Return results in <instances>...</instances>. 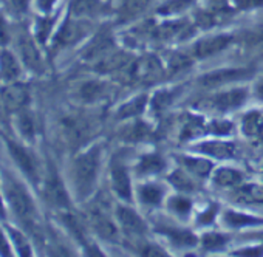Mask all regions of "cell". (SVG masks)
<instances>
[{
  "instance_id": "6da1fadb",
  "label": "cell",
  "mask_w": 263,
  "mask_h": 257,
  "mask_svg": "<svg viewBox=\"0 0 263 257\" xmlns=\"http://www.w3.org/2000/svg\"><path fill=\"white\" fill-rule=\"evenodd\" d=\"M101 152L98 148H93L82 155H79L74 161V185L78 194L81 197H87L91 194L99 171Z\"/></svg>"
},
{
  "instance_id": "7a4b0ae2",
  "label": "cell",
  "mask_w": 263,
  "mask_h": 257,
  "mask_svg": "<svg viewBox=\"0 0 263 257\" xmlns=\"http://www.w3.org/2000/svg\"><path fill=\"white\" fill-rule=\"evenodd\" d=\"M119 73H124L127 76V79L132 82L152 84L163 76V65L155 56L147 54V56H141L137 61H132Z\"/></svg>"
},
{
  "instance_id": "3957f363",
  "label": "cell",
  "mask_w": 263,
  "mask_h": 257,
  "mask_svg": "<svg viewBox=\"0 0 263 257\" xmlns=\"http://www.w3.org/2000/svg\"><path fill=\"white\" fill-rule=\"evenodd\" d=\"M251 73L248 68H226V70H215L212 73L203 75V78L198 81L204 88H217L226 84H231L234 81L243 79Z\"/></svg>"
},
{
  "instance_id": "277c9868",
  "label": "cell",
  "mask_w": 263,
  "mask_h": 257,
  "mask_svg": "<svg viewBox=\"0 0 263 257\" xmlns=\"http://www.w3.org/2000/svg\"><path fill=\"white\" fill-rule=\"evenodd\" d=\"M231 42H232V38L228 34H215V36L203 38L198 42H195V45L192 48V54L195 58L204 59V58H209V56H214V54L223 51L224 48L229 47Z\"/></svg>"
},
{
  "instance_id": "5b68a950",
  "label": "cell",
  "mask_w": 263,
  "mask_h": 257,
  "mask_svg": "<svg viewBox=\"0 0 263 257\" xmlns=\"http://www.w3.org/2000/svg\"><path fill=\"white\" fill-rule=\"evenodd\" d=\"M5 191H7V197H8V201L13 208V211L21 215V217H28L31 215L33 212V205H31V200L28 197V194L22 189L21 185H17L16 181L10 180L7 181V186H5Z\"/></svg>"
},
{
  "instance_id": "8992f818",
  "label": "cell",
  "mask_w": 263,
  "mask_h": 257,
  "mask_svg": "<svg viewBox=\"0 0 263 257\" xmlns=\"http://www.w3.org/2000/svg\"><path fill=\"white\" fill-rule=\"evenodd\" d=\"M246 98H248V91L245 88H231L217 93L212 98V105L220 112H231L241 107Z\"/></svg>"
},
{
  "instance_id": "52a82bcc",
  "label": "cell",
  "mask_w": 263,
  "mask_h": 257,
  "mask_svg": "<svg viewBox=\"0 0 263 257\" xmlns=\"http://www.w3.org/2000/svg\"><path fill=\"white\" fill-rule=\"evenodd\" d=\"M116 217L119 225L124 228V231H127L128 234L134 235H141L146 232L147 226L144 223V220L138 215V212H135L132 208L127 206H118L116 209Z\"/></svg>"
},
{
  "instance_id": "ba28073f",
  "label": "cell",
  "mask_w": 263,
  "mask_h": 257,
  "mask_svg": "<svg viewBox=\"0 0 263 257\" xmlns=\"http://www.w3.org/2000/svg\"><path fill=\"white\" fill-rule=\"evenodd\" d=\"M87 33H88L87 24L79 22V21H67L56 36V44L61 47L73 45L79 42Z\"/></svg>"
},
{
  "instance_id": "9c48e42d",
  "label": "cell",
  "mask_w": 263,
  "mask_h": 257,
  "mask_svg": "<svg viewBox=\"0 0 263 257\" xmlns=\"http://www.w3.org/2000/svg\"><path fill=\"white\" fill-rule=\"evenodd\" d=\"M113 51H115V44H113L111 38H108L107 34H101L87 47V50L84 53V59L87 62L96 65Z\"/></svg>"
},
{
  "instance_id": "30bf717a",
  "label": "cell",
  "mask_w": 263,
  "mask_h": 257,
  "mask_svg": "<svg viewBox=\"0 0 263 257\" xmlns=\"http://www.w3.org/2000/svg\"><path fill=\"white\" fill-rule=\"evenodd\" d=\"M110 178H111V188H113V191L122 200L130 201L132 200V183H130V177H128L127 169L119 161H115L111 164Z\"/></svg>"
},
{
  "instance_id": "8fae6325",
  "label": "cell",
  "mask_w": 263,
  "mask_h": 257,
  "mask_svg": "<svg viewBox=\"0 0 263 257\" xmlns=\"http://www.w3.org/2000/svg\"><path fill=\"white\" fill-rule=\"evenodd\" d=\"M198 151L204 155H209V157L218 158V160H229L235 155V146L229 141H221V140L200 143Z\"/></svg>"
},
{
  "instance_id": "7c38bea8",
  "label": "cell",
  "mask_w": 263,
  "mask_h": 257,
  "mask_svg": "<svg viewBox=\"0 0 263 257\" xmlns=\"http://www.w3.org/2000/svg\"><path fill=\"white\" fill-rule=\"evenodd\" d=\"M91 223L101 237H104L107 240H116L118 238V228L115 226L111 218L102 209H95L91 212Z\"/></svg>"
},
{
  "instance_id": "4fadbf2b",
  "label": "cell",
  "mask_w": 263,
  "mask_h": 257,
  "mask_svg": "<svg viewBox=\"0 0 263 257\" xmlns=\"http://www.w3.org/2000/svg\"><path fill=\"white\" fill-rule=\"evenodd\" d=\"M2 99L5 107L10 110H21L28 104V90L22 85H11L2 91Z\"/></svg>"
},
{
  "instance_id": "5bb4252c",
  "label": "cell",
  "mask_w": 263,
  "mask_h": 257,
  "mask_svg": "<svg viewBox=\"0 0 263 257\" xmlns=\"http://www.w3.org/2000/svg\"><path fill=\"white\" fill-rule=\"evenodd\" d=\"M8 148H10V152H11V157L14 158V161L24 169V172L31 177V178H36L37 175V171H36V161L34 158L31 157V154L28 151H25L22 146L10 141L8 143Z\"/></svg>"
},
{
  "instance_id": "9a60e30c",
  "label": "cell",
  "mask_w": 263,
  "mask_h": 257,
  "mask_svg": "<svg viewBox=\"0 0 263 257\" xmlns=\"http://www.w3.org/2000/svg\"><path fill=\"white\" fill-rule=\"evenodd\" d=\"M147 105V96L146 95H138L135 98H132L130 101L124 102L119 110H118V118L119 119H130L140 116Z\"/></svg>"
},
{
  "instance_id": "2e32d148",
  "label": "cell",
  "mask_w": 263,
  "mask_h": 257,
  "mask_svg": "<svg viewBox=\"0 0 263 257\" xmlns=\"http://www.w3.org/2000/svg\"><path fill=\"white\" fill-rule=\"evenodd\" d=\"M180 161H181L184 171H187L189 174H192L195 177H206L212 171V163H209L204 158H198V157H180Z\"/></svg>"
},
{
  "instance_id": "e0dca14e",
  "label": "cell",
  "mask_w": 263,
  "mask_h": 257,
  "mask_svg": "<svg viewBox=\"0 0 263 257\" xmlns=\"http://www.w3.org/2000/svg\"><path fill=\"white\" fill-rule=\"evenodd\" d=\"M151 0H121L119 4V16L122 21H130L137 17L138 14H141Z\"/></svg>"
},
{
  "instance_id": "ac0fdd59",
  "label": "cell",
  "mask_w": 263,
  "mask_h": 257,
  "mask_svg": "<svg viewBox=\"0 0 263 257\" xmlns=\"http://www.w3.org/2000/svg\"><path fill=\"white\" fill-rule=\"evenodd\" d=\"M203 134H204V124H203L201 118L187 115L181 124V135H180L181 140H192Z\"/></svg>"
},
{
  "instance_id": "d6986e66",
  "label": "cell",
  "mask_w": 263,
  "mask_h": 257,
  "mask_svg": "<svg viewBox=\"0 0 263 257\" xmlns=\"http://www.w3.org/2000/svg\"><path fill=\"white\" fill-rule=\"evenodd\" d=\"M223 222L231 228H243V226H254V225L263 223L261 218H257L254 215H248L243 212H235V211H226L223 215Z\"/></svg>"
},
{
  "instance_id": "ffe728a7",
  "label": "cell",
  "mask_w": 263,
  "mask_h": 257,
  "mask_svg": "<svg viewBox=\"0 0 263 257\" xmlns=\"http://www.w3.org/2000/svg\"><path fill=\"white\" fill-rule=\"evenodd\" d=\"M47 195L50 198L51 203H54L59 208H67L68 206V197L67 192L62 186V183L59 181V178L53 177L48 180L47 183Z\"/></svg>"
},
{
  "instance_id": "44dd1931",
  "label": "cell",
  "mask_w": 263,
  "mask_h": 257,
  "mask_svg": "<svg viewBox=\"0 0 263 257\" xmlns=\"http://www.w3.org/2000/svg\"><path fill=\"white\" fill-rule=\"evenodd\" d=\"M107 85L99 81H88L81 87V98L87 102H96L105 98Z\"/></svg>"
},
{
  "instance_id": "7402d4cb",
  "label": "cell",
  "mask_w": 263,
  "mask_h": 257,
  "mask_svg": "<svg viewBox=\"0 0 263 257\" xmlns=\"http://www.w3.org/2000/svg\"><path fill=\"white\" fill-rule=\"evenodd\" d=\"M243 180L241 172L231 169V168H220L214 174V183L221 188H231V186H240Z\"/></svg>"
},
{
  "instance_id": "603a6c76",
  "label": "cell",
  "mask_w": 263,
  "mask_h": 257,
  "mask_svg": "<svg viewBox=\"0 0 263 257\" xmlns=\"http://www.w3.org/2000/svg\"><path fill=\"white\" fill-rule=\"evenodd\" d=\"M138 197L140 200L147 205V206H158L161 201H163V197H164V191L158 186V185H154V183H149V185H143L138 191Z\"/></svg>"
},
{
  "instance_id": "cb8c5ba5",
  "label": "cell",
  "mask_w": 263,
  "mask_h": 257,
  "mask_svg": "<svg viewBox=\"0 0 263 257\" xmlns=\"http://www.w3.org/2000/svg\"><path fill=\"white\" fill-rule=\"evenodd\" d=\"M19 48H21V53H22V59L24 62L30 67V68H34V70H39L41 68V54L37 51V48L34 47V44L25 38L19 42Z\"/></svg>"
},
{
  "instance_id": "d4e9b609",
  "label": "cell",
  "mask_w": 263,
  "mask_h": 257,
  "mask_svg": "<svg viewBox=\"0 0 263 257\" xmlns=\"http://www.w3.org/2000/svg\"><path fill=\"white\" fill-rule=\"evenodd\" d=\"M164 160L158 155V154H149V155H144L141 160H140V164H138V171L143 174V175H154V174H158L164 169Z\"/></svg>"
},
{
  "instance_id": "484cf974",
  "label": "cell",
  "mask_w": 263,
  "mask_h": 257,
  "mask_svg": "<svg viewBox=\"0 0 263 257\" xmlns=\"http://www.w3.org/2000/svg\"><path fill=\"white\" fill-rule=\"evenodd\" d=\"M237 198L241 203H263V186L260 185L238 186Z\"/></svg>"
},
{
  "instance_id": "4316f807",
  "label": "cell",
  "mask_w": 263,
  "mask_h": 257,
  "mask_svg": "<svg viewBox=\"0 0 263 257\" xmlns=\"http://www.w3.org/2000/svg\"><path fill=\"white\" fill-rule=\"evenodd\" d=\"M151 135V128L147 127V124L137 121L134 124L127 125L122 131V138L125 141H143Z\"/></svg>"
},
{
  "instance_id": "83f0119b",
  "label": "cell",
  "mask_w": 263,
  "mask_h": 257,
  "mask_svg": "<svg viewBox=\"0 0 263 257\" xmlns=\"http://www.w3.org/2000/svg\"><path fill=\"white\" fill-rule=\"evenodd\" d=\"M0 73H2L5 79H14L21 73V67L16 58L8 51H4L0 54Z\"/></svg>"
},
{
  "instance_id": "f1b7e54d",
  "label": "cell",
  "mask_w": 263,
  "mask_h": 257,
  "mask_svg": "<svg viewBox=\"0 0 263 257\" xmlns=\"http://www.w3.org/2000/svg\"><path fill=\"white\" fill-rule=\"evenodd\" d=\"M195 0H166V2L158 8V13L161 16H175L181 14L187 8L194 5Z\"/></svg>"
},
{
  "instance_id": "f546056e",
  "label": "cell",
  "mask_w": 263,
  "mask_h": 257,
  "mask_svg": "<svg viewBox=\"0 0 263 257\" xmlns=\"http://www.w3.org/2000/svg\"><path fill=\"white\" fill-rule=\"evenodd\" d=\"M261 115L258 112H249L248 115L243 116V121H241V128L245 135L248 137H254V135H258L260 131H261Z\"/></svg>"
},
{
  "instance_id": "4dcf8cb0",
  "label": "cell",
  "mask_w": 263,
  "mask_h": 257,
  "mask_svg": "<svg viewBox=\"0 0 263 257\" xmlns=\"http://www.w3.org/2000/svg\"><path fill=\"white\" fill-rule=\"evenodd\" d=\"M169 181L183 192H192L195 189V183L187 171H175L169 175Z\"/></svg>"
},
{
  "instance_id": "1f68e13d",
  "label": "cell",
  "mask_w": 263,
  "mask_h": 257,
  "mask_svg": "<svg viewBox=\"0 0 263 257\" xmlns=\"http://www.w3.org/2000/svg\"><path fill=\"white\" fill-rule=\"evenodd\" d=\"M99 10L98 0H73L71 2V13L76 17L91 16Z\"/></svg>"
},
{
  "instance_id": "d6a6232c",
  "label": "cell",
  "mask_w": 263,
  "mask_h": 257,
  "mask_svg": "<svg viewBox=\"0 0 263 257\" xmlns=\"http://www.w3.org/2000/svg\"><path fill=\"white\" fill-rule=\"evenodd\" d=\"M166 235L177 245L180 246H194L197 245V237L189 232V231H184V229H169V231H164Z\"/></svg>"
},
{
  "instance_id": "836d02e7",
  "label": "cell",
  "mask_w": 263,
  "mask_h": 257,
  "mask_svg": "<svg viewBox=\"0 0 263 257\" xmlns=\"http://www.w3.org/2000/svg\"><path fill=\"white\" fill-rule=\"evenodd\" d=\"M177 96V90H161L158 93H155V96L152 98V108L154 112H163L166 110L171 102L174 101V98Z\"/></svg>"
},
{
  "instance_id": "e575fe53",
  "label": "cell",
  "mask_w": 263,
  "mask_h": 257,
  "mask_svg": "<svg viewBox=\"0 0 263 257\" xmlns=\"http://www.w3.org/2000/svg\"><path fill=\"white\" fill-rule=\"evenodd\" d=\"M169 209L178 217H187L192 211V203L184 197H174L169 200Z\"/></svg>"
},
{
  "instance_id": "d590c367",
  "label": "cell",
  "mask_w": 263,
  "mask_h": 257,
  "mask_svg": "<svg viewBox=\"0 0 263 257\" xmlns=\"http://www.w3.org/2000/svg\"><path fill=\"white\" fill-rule=\"evenodd\" d=\"M224 243H226V237L221 235V234H217V232L204 234L203 238H201V245L208 251H217V249L223 248Z\"/></svg>"
},
{
  "instance_id": "8d00e7d4",
  "label": "cell",
  "mask_w": 263,
  "mask_h": 257,
  "mask_svg": "<svg viewBox=\"0 0 263 257\" xmlns=\"http://www.w3.org/2000/svg\"><path fill=\"white\" fill-rule=\"evenodd\" d=\"M17 124H19V131H21V134H22L25 138L31 140V138L34 137V121H33V118H31L30 115L21 113Z\"/></svg>"
},
{
  "instance_id": "74e56055",
  "label": "cell",
  "mask_w": 263,
  "mask_h": 257,
  "mask_svg": "<svg viewBox=\"0 0 263 257\" xmlns=\"http://www.w3.org/2000/svg\"><path fill=\"white\" fill-rule=\"evenodd\" d=\"M191 65V58L183 53H175L169 59V68L172 71H180L183 68H187Z\"/></svg>"
},
{
  "instance_id": "f35d334b",
  "label": "cell",
  "mask_w": 263,
  "mask_h": 257,
  "mask_svg": "<svg viewBox=\"0 0 263 257\" xmlns=\"http://www.w3.org/2000/svg\"><path fill=\"white\" fill-rule=\"evenodd\" d=\"M209 131L215 135H229L232 132V124L229 121H224V119H215L211 122L209 125Z\"/></svg>"
},
{
  "instance_id": "ab89813d",
  "label": "cell",
  "mask_w": 263,
  "mask_h": 257,
  "mask_svg": "<svg viewBox=\"0 0 263 257\" xmlns=\"http://www.w3.org/2000/svg\"><path fill=\"white\" fill-rule=\"evenodd\" d=\"M10 234H11V237H13V242L16 243V248H17L19 254H21V255H30L31 251H30V246H28L25 237H24L21 232L14 231V229H10Z\"/></svg>"
},
{
  "instance_id": "60d3db41",
  "label": "cell",
  "mask_w": 263,
  "mask_h": 257,
  "mask_svg": "<svg viewBox=\"0 0 263 257\" xmlns=\"http://www.w3.org/2000/svg\"><path fill=\"white\" fill-rule=\"evenodd\" d=\"M232 4L237 10H241V11L263 8V0H232Z\"/></svg>"
},
{
  "instance_id": "b9f144b4",
  "label": "cell",
  "mask_w": 263,
  "mask_h": 257,
  "mask_svg": "<svg viewBox=\"0 0 263 257\" xmlns=\"http://www.w3.org/2000/svg\"><path fill=\"white\" fill-rule=\"evenodd\" d=\"M51 25H53V21H48V19L39 21V24H37V38H39V41L44 42L48 38V33L51 30Z\"/></svg>"
},
{
  "instance_id": "7bdbcfd3",
  "label": "cell",
  "mask_w": 263,
  "mask_h": 257,
  "mask_svg": "<svg viewBox=\"0 0 263 257\" xmlns=\"http://www.w3.org/2000/svg\"><path fill=\"white\" fill-rule=\"evenodd\" d=\"M215 212H217V205H211L206 211H203V212L200 214L198 220H200L201 223H204V225H209V223L214 220Z\"/></svg>"
},
{
  "instance_id": "ee69618b",
  "label": "cell",
  "mask_w": 263,
  "mask_h": 257,
  "mask_svg": "<svg viewBox=\"0 0 263 257\" xmlns=\"http://www.w3.org/2000/svg\"><path fill=\"white\" fill-rule=\"evenodd\" d=\"M10 42V33L5 21L0 17V45H7Z\"/></svg>"
},
{
  "instance_id": "f6af8a7d",
  "label": "cell",
  "mask_w": 263,
  "mask_h": 257,
  "mask_svg": "<svg viewBox=\"0 0 263 257\" xmlns=\"http://www.w3.org/2000/svg\"><path fill=\"white\" fill-rule=\"evenodd\" d=\"M263 254V246L257 248H243L235 252V255H261Z\"/></svg>"
},
{
  "instance_id": "bcb514c9",
  "label": "cell",
  "mask_w": 263,
  "mask_h": 257,
  "mask_svg": "<svg viewBox=\"0 0 263 257\" xmlns=\"http://www.w3.org/2000/svg\"><path fill=\"white\" fill-rule=\"evenodd\" d=\"M0 254L2 255H10V246H8V242L4 235V232L0 231Z\"/></svg>"
},
{
  "instance_id": "7dc6e473",
  "label": "cell",
  "mask_w": 263,
  "mask_h": 257,
  "mask_svg": "<svg viewBox=\"0 0 263 257\" xmlns=\"http://www.w3.org/2000/svg\"><path fill=\"white\" fill-rule=\"evenodd\" d=\"M54 2H56V0H39V8H41L44 13H48V11L53 8Z\"/></svg>"
},
{
  "instance_id": "c3c4849f",
  "label": "cell",
  "mask_w": 263,
  "mask_h": 257,
  "mask_svg": "<svg viewBox=\"0 0 263 257\" xmlns=\"http://www.w3.org/2000/svg\"><path fill=\"white\" fill-rule=\"evenodd\" d=\"M255 95L260 101H263V79L258 81V84L255 85Z\"/></svg>"
},
{
  "instance_id": "681fc988",
  "label": "cell",
  "mask_w": 263,
  "mask_h": 257,
  "mask_svg": "<svg viewBox=\"0 0 263 257\" xmlns=\"http://www.w3.org/2000/svg\"><path fill=\"white\" fill-rule=\"evenodd\" d=\"M0 217H5V209H4V203H2V197H0Z\"/></svg>"
},
{
  "instance_id": "f907efd6",
  "label": "cell",
  "mask_w": 263,
  "mask_h": 257,
  "mask_svg": "<svg viewBox=\"0 0 263 257\" xmlns=\"http://www.w3.org/2000/svg\"><path fill=\"white\" fill-rule=\"evenodd\" d=\"M260 135L263 137V124H261V131H260Z\"/></svg>"
}]
</instances>
